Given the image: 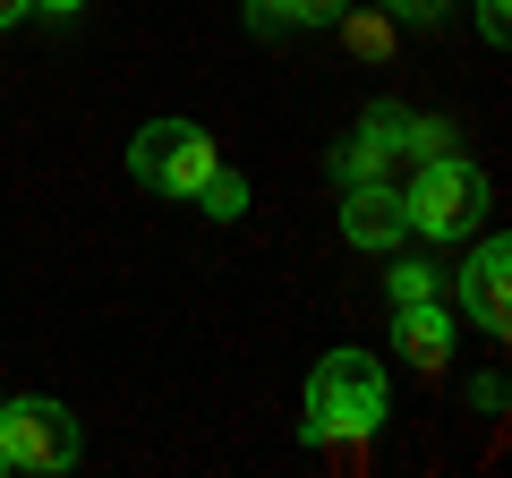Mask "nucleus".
Segmentation results:
<instances>
[{
	"mask_svg": "<svg viewBox=\"0 0 512 478\" xmlns=\"http://www.w3.org/2000/svg\"><path fill=\"white\" fill-rule=\"evenodd\" d=\"M197 205H205V222H239V214H248V180H239L231 163H214L197 180Z\"/></svg>",
	"mask_w": 512,
	"mask_h": 478,
	"instance_id": "obj_11",
	"label": "nucleus"
},
{
	"mask_svg": "<svg viewBox=\"0 0 512 478\" xmlns=\"http://www.w3.org/2000/svg\"><path fill=\"white\" fill-rule=\"evenodd\" d=\"M86 453V436H77V419L60 402H0V470L9 478H52L69 470V461Z\"/></svg>",
	"mask_w": 512,
	"mask_h": 478,
	"instance_id": "obj_3",
	"label": "nucleus"
},
{
	"mask_svg": "<svg viewBox=\"0 0 512 478\" xmlns=\"http://www.w3.org/2000/svg\"><path fill=\"white\" fill-rule=\"evenodd\" d=\"M376 9H384L393 26H419V35H436V26L453 18V0H376Z\"/></svg>",
	"mask_w": 512,
	"mask_h": 478,
	"instance_id": "obj_13",
	"label": "nucleus"
},
{
	"mask_svg": "<svg viewBox=\"0 0 512 478\" xmlns=\"http://www.w3.org/2000/svg\"><path fill=\"white\" fill-rule=\"evenodd\" d=\"M393 350H402L410 368H427V376H436V368H444V350H453V308H444V299L393 308Z\"/></svg>",
	"mask_w": 512,
	"mask_h": 478,
	"instance_id": "obj_7",
	"label": "nucleus"
},
{
	"mask_svg": "<svg viewBox=\"0 0 512 478\" xmlns=\"http://www.w3.org/2000/svg\"><path fill=\"white\" fill-rule=\"evenodd\" d=\"M478 35H487V43L512 35V0H478Z\"/></svg>",
	"mask_w": 512,
	"mask_h": 478,
	"instance_id": "obj_14",
	"label": "nucleus"
},
{
	"mask_svg": "<svg viewBox=\"0 0 512 478\" xmlns=\"http://www.w3.org/2000/svg\"><path fill=\"white\" fill-rule=\"evenodd\" d=\"M333 26H342V43H350V52H359V60L393 52V18H384V9H367V18H350V9H342V18H333Z\"/></svg>",
	"mask_w": 512,
	"mask_h": 478,
	"instance_id": "obj_12",
	"label": "nucleus"
},
{
	"mask_svg": "<svg viewBox=\"0 0 512 478\" xmlns=\"http://www.w3.org/2000/svg\"><path fill=\"white\" fill-rule=\"evenodd\" d=\"M342 239L350 248H402L410 222H402V188L393 180H367V188H342Z\"/></svg>",
	"mask_w": 512,
	"mask_h": 478,
	"instance_id": "obj_6",
	"label": "nucleus"
},
{
	"mask_svg": "<svg viewBox=\"0 0 512 478\" xmlns=\"http://www.w3.org/2000/svg\"><path fill=\"white\" fill-rule=\"evenodd\" d=\"M214 137L197 129V120H154V129H137V146H128V180L154 188V197H197V180L214 171Z\"/></svg>",
	"mask_w": 512,
	"mask_h": 478,
	"instance_id": "obj_4",
	"label": "nucleus"
},
{
	"mask_svg": "<svg viewBox=\"0 0 512 478\" xmlns=\"http://www.w3.org/2000/svg\"><path fill=\"white\" fill-rule=\"evenodd\" d=\"M86 0H35V18H77Z\"/></svg>",
	"mask_w": 512,
	"mask_h": 478,
	"instance_id": "obj_16",
	"label": "nucleus"
},
{
	"mask_svg": "<svg viewBox=\"0 0 512 478\" xmlns=\"http://www.w3.org/2000/svg\"><path fill=\"white\" fill-rule=\"evenodd\" d=\"M256 35H299V26H333L350 0H239Z\"/></svg>",
	"mask_w": 512,
	"mask_h": 478,
	"instance_id": "obj_9",
	"label": "nucleus"
},
{
	"mask_svg": "<svg viewBox=\"0 0 512 478\" xmlns=\"http://www.w3.org/2000/svg\"><path fill=\"white\" fill-rule=\"evenodd\" d=\"M0 478H9V470H0Z\"/></svg>",
	"mask_w": 512,
	"mask_h": 478,
	"instance_id": "obj_17",
	"label": "nucleus"
},
{
	"mask_svg": "<svg viewBox=\"0 0 512 478\" xmlns=\"http://www.w3.org/2000/svg\"><path fill=\"white\" fill-rule=\"evenodd\" d=\"M402 222L419 239L461 248L470 231H487V171L461 163V154H427V163L402 180Z\"/></svg>",
	"mask_w": 512,
	"mask_h": 478,
	"instance_id": "obj_2",
	"label": "nucleus"
},
{
	"mask_svg": "<svg viewBox=\"0 0 512 478\" xmlns=\"http://www.w3.org/2000/svg\"><path fill=\"white\" fill-rule=\"evenodd\" d=\"M419 299H444V274L419 257H393V274H384V308H419Z\"/></svg>",
	"mask_w": 512,
	"mask_h": 478,
	"instance_id": "obj_10",
	"label": "nucleus"
},
{
	"mask_svg": "<svg viewBox=\"0 0 512 478\" xmlns=\"http://www.w3.org/2000/svg\"><path fill=\"white\" fill-rule=\"evenodd\" d=\"M393 163H402V154L384 146L376 129H367L359 120V137H342V146H333V188H367V180H393Z\"/></svg>",
	"mask_w": 512,
	"mask_h": 478,
	"instance_id": "obj_8",
	"label": "nucleus"
},
{
	"mask_svg": "<svg viewBox=\"0 0 512 478\" xmlns=\"http://www.w3.org/2000/svg\"><path fill=\"white\" fill-rule=\"evenodd\" d=\"M461 316H470L478 333H495L504 342L512 333V248L504 239H478V257H470V274H461Z\"/></svg>",
	"mask_w": 512,
	"mask_h": 478,
	"instance_id": "obj_5",
	"label": "nucleus"
},
{
	"mask_svg": "<svg viewBox=\"0 0 512 478\" xmlns=\"http://www.w3.org/2000/svg\"><path fill=\"white\" fill-rule=\"evenodd\" d=\"M35 18V0H0V35H9V26H26Z\"/></svg>",
	"mask_w": 512,
	"mask_h": 478,
	"instance_id": "obj_15",
	"label": "nucleus"
},
{
	"mask_svg": "<svg viewBox=\"0 0 512 478\" xmlns=\"http://www.w3.org/2000/svg\"><path fill=\"white\" fill-rule=\"evenodd\" d=\"M393 419V385H384L376 350H325L308 376V419H299V444H359Z\"/></svg>",
	"mask_w": 512,
	"mask_h": 478,
	"instance_id": "obj_1",
	"label": "nucleus"
}]
</instances>
